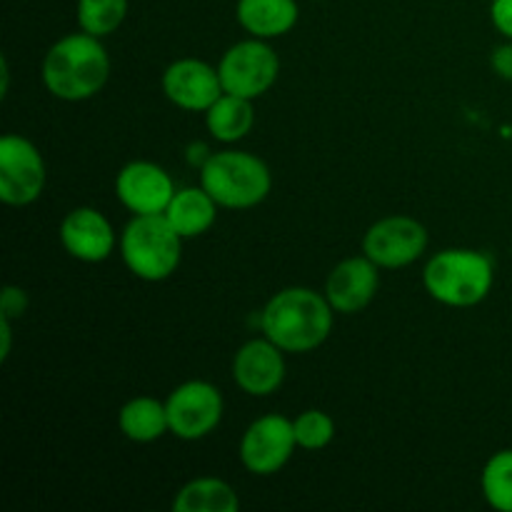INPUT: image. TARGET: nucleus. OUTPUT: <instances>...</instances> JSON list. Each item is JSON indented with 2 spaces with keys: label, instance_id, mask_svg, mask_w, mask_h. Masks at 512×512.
<instances>
[{
  "label": "nucleus",
  "instance_id": "obj_21",
  "mask_svg": "<svg viewBox=\"0 0 512 512\" xmlns=\"http://www.w3.org/2000/svg\"><path fill=\"white\" fill-rule=\"evenodd\" d=\"M128 0H78L75 18L83 33L95 38H108L128 18Z\"/></svg>",
  "mask_w": 512,
  "mask_h": 512
},
{
  "label": "nucleus",
  "instance_id": "obj_27",
  "mask_svg": "<svg viewBox=\"0 0 512 512\" xmlns=\"http://www.w3.org/2000/svg\"><path fill=\"white\" fill-rule=\"evenodd\" d=\"M10 345H13V320L0 318V360L10 358Z\"/></svg>",
  "mask_w": 512,
  "mask_h": 512
},
{
  "label": "nucleus",
  "instance_id": "obj_4",
  "mask_svg": "<svg viewBox=\"0 0 512 512\" xmlns=\"http://www.w3.org/2000/svg\"><path fill=\"white\" fill-rule=\"evenodd\" d=\"M200 185L225 210H250L265 203L273 190L268 163L248 150H220L205 158Z\"/></svg>",
  "mask_w": 512,
  "mask_h": 512
},
{
  "label": "nucleus",
  "instance_id": "obj_28",
  "mask_svg": "<svg viewBox=\"0 0 512 512\" xmlns=\"http://www.w3.org/2000/svg\"><path fill=\"white\" fill-rule=\"evenodd\" d=\"M313 3H325V0H313Z\"/></svg>",
  "mask_w": 512,
  "mask_h": 512
},
{
  "label": "nucleus",
  "instance_id": "obj_5",
  "mask_svg": "<svg viewBox=\"0 0 512 512\" xmlns=\"http://www.w3.org/2000/svg\"><path fill=\"white\" fill-rule=\"evenodd\" d=\"M120 258L138 280L163 283L183 263V238L165 215H133L120 233Z\"/></svg>",
  "mask_w": 512,
  "mask_h": 512
},
{
  "label": "nucleus",
  "instance_id": "obj_20",
  "mask_svg": "<svg viewBox=\"0 0 512 512\" xmlns=\"http://www.w3.org/2000/svg\"><path fill=\"white\" fill-rule=\"evenodd\" d=\"M173 512H235L240 508V498L228 480L220 478H195L185 483L175 493Z\"/></svg>",
  "mask_w": 512,
  "mask_h": 512
},
{
  "label": "nucleus",
  "instance_id": "obj_14",
  "mask_svg": "<svg viewBox=\"0 0 512 512\" xmlns=\"http://www.w3.org/2000/svg\"><path fill=\"white\" fill-rule=\"evenodd\" d=\"M58 238L70 258L90 265L105 263L120 245L113 223L90 205L73 208L60 220Z\"/></svg>",
  "mask_w": 512,
  "mask_h": 512
},
{
  "label": "nucleus",
  "instance_id": "obj_2",
  "mask_svg": "<svg viewBox=\"0 0 512 512\" xmlns=\"http://www.w3.org/2000/svg\"><path fill=\"white\" fill-rule=\"evenodd\" d=\"M40 78L45 90L65 103L95 98L110 78V55L103 38L78 30L55 40L43 55Z\"/></svg>",
  "mask_w": 512,
  "mask_h": 512
},
{
  "label": "nucleus",
  "instance_id": "obj_23",
  "mask_svg": "<svg viewBox=\"0 0 512 512\" xmlns=\"http://www.w3.org/2000/svg\"><path fill=\"white\" fill-rule=\"evenodd\" d=\"M295 440L300 450H325L335 440V420L325 410L310 408L303 410L298 418H293Z\"/></svg>",
  "mask_w": 512,
  "mask_h": 512
},
{
  "label": "nucleus",
  "instance_id": "obj_10",
  "mask_svg": "<svg viewBox=\"0 0 512 512\" xmlns=\"http://www.w3.org/2000/svg\"><path fill=\"white\" fill-rule=\"evenodd\" d=\"M428 228L410 215H385L363 235V253L380 270H398L418 263L428 250Z\"/></svg>",
  "mask_w": 512,
  "mask_h": 512
},
{
  "label": "nucleus",
  "instance_id": "obj_22",
  "mask_svg": "<svg viewBox=\"0 0 512 512\" xmlns=\"http://www.w3.org/2000/svg\"><path fill=\"white\" fill-rule=\"evenodd\" d=\"M485 503L498 512H512V448L498 450L480 473Z\"/></svg>",
  "mask_w": 512,
  "mask_h": 512
},
{
  "label": "nucleus",
  "instance_id": "obj_16",
  "mask_svg": "<svg viewBox=\"0 0 512 512\" xmlns=\"http://www.w3.org/2000/svg\"><path fill=\"white\" fill-rule=\"evenodd\" d=\"M235 20L250 38L275 40L298 25L300 5L298 0H238Z\"/></svg>",
  "mask_w": 512,
  "mask_h": 512
},
{
  "label": "nucleus",
  "instance_id": "obj_26",
  "mask_svg": "<svg viewBox=\"0 0 512 512\" xmlns=\"http://www.w3.org/2000/svg\"><path fill=\"white\" fill-rule=\"evenodd\" d=\"M490 68H493V73L498 78L512 83V40L493 48V53H490Z\"/></svg>",
  "mask_w": 512,
  "mask_h": 512
},
{
  "label": "nucleus",
  "instance_id": "obj_13",
  "mask_svg": "<svg viewBox=\"0 0 512 512\" xmlns=\"http://www.w3.org/2000/svg\"><path fill=\"white\" fill-rule=\"evenodd\" d=\"M285 355L273 340L253 338L240 345L233 355L230 375L233 383L250 398H268L278 393L285 383Z\"/></svg>",
  "mask_w": 512,
  "mask_h": 512
},
{
  "label": "nucleus",
  "instance_id": "obj_7",
  "mask_svg": "<svg viewBox=\"0 0 512 512\" xmlns=\"http://www.w3.org/2000/svg\"><path fill=\"white\" fill-rule=\"evenodd\" d=\"M48 168L33 140L18 133L0 138V200L10 208H28L43 195Z\"/></svg>",
  "mask_w": 512,
  "mask_h": 512
},
{
  "label": "nucleus",
  "instance_id": "obj_12",
  "mask_svg": "<svg viewBox=\"0 0 512 512\" xmlns=\"http://www.w3.org/2000/svg\"><path fill=\"white\" fill-rule=\"evenodd\" d=\"M160 88L175 108L185 113H205L223 95L218 65L200 58H178L160 75Z\"/></svg>",
  "mask_w": 512,
  "mask_h": 512
},
{
  "label": "nucleus",
  "instance_id": "obj_9",
  "mask_svg": "<svg viewBox=\"0 0 512 512\" xmlns=\"http://www.w3.org/2000/svg\"><path fill=\"white\" fill-rule=\"evenodd\" d=\"M295 450L298 440H295L293 420L280 413H270L260 415L245 428L238 455L250 475L270 478L290 463Z\"/></svg>",
  "mask_w": 512,
  "mask_h": 512
},
{
  "label": "nucleus",
  "instance_id": "obj_19",
  "mask_svg": "<svg viewBox=\"0 0 512 512\" xmlns=\"http://www.w3.org/2000/svg\"><path fill=\"white\" fill-rule=\"evenodd\" d=\"M255 100L223 93L205 110V128L218 143L233 145L248 138L255 125Z\"/></svg>",
  "mask_w": 512,
  "mask_h": 512
},
{
  "label": "nucleus",
  "instance_id": "obj_1",
  "mask_svg": "<svg viewBox=\"0 0 512 512\" xmlns=\"http://www.w3.org/2000/svg\"><path fill=\"white\" fill-rule=\"evenodd\" d=\"M333 323L335 310L325 293L305 285L278 290L260 313L263 335L288 355L318 350L333 333Z\"/></svg>",
  "mask_w": 512,
  "mask_h": 512
},
{
  "label": "nucleus",
  "instance_id": "obj_3",
  "mask_svg": "<svg viewBox=\"0 0 512 512\" xmlns=\"http://www.w3.org/2000/svg\"><path fill=\"white\" fill-rule=\"evenodd\" d=\"M495 285V265L473 248H445L423 268V288L445 308H475Z\"/></svg>",
  "mask_w": 512,
  "mask_h": 512
},
{
  "label": "nucleus",
  "instance_id": "obj_11",
  "mask_svg": "<svg viewBox=\"0 0 512 512\" xmlns=\"http://www.w3.org/2000/svg\"><path fill=\"white\" fill-rule=\"evenodd\" d=\"M175 190L168 170L153 160H130L115 175V198L133 215H163Z\"/></svg>",
  "mask_w": 512,
  "mask_h": 512
},
{
  "label": "nucleus",
  "instance_id": "obj_18",
  "mask_svg": "<svg viewBox=\"0 0 512 512\" xmlns=\"http://www.w3.org/2000/svg\"><path fill=\"white\" fill-rule=\"evenodd\" d=\"M118 428L120 435L128 438L130 443H155L170 433L165 400L153 398V395H140V398L128 400L118 413Z\"/></svg>",
  "mask_w": 512,
  "mask_h": 512
},
{
  "label": "nucleus",
  "instance_id": "obj_8",
  "mask_svg": "<svg viewBox=\"0 0 512 512\" xmlns=\"http://www.w3.org/2000/svg\"><path fill=\"white\" fill-rule=\"evenodd\" d=\"M170 435L185 443L215 433L225 413L223 393L208 380H185L165 398Z\"/></svg>",
  "mask_w": 512,
  "mask_h": 512
},
{
  "label": "nucleus",
  "instance_id": "obj_6",
  "mask_svg": "<svg viewBox=\"0 0 512 512\" xmlns=\"http://www.w3.org/2000/svg\"><path fill=\"white\" fill-rule=\"evenodd\" d=\"M223 93L258 100L278 83L280 58L270 40L245 38L230 45L218 63Z\"/></svg>",
  "mask_w": 512,
  "mask_h": 512
},
{
  "label": "nucleus",
  "instance_id": "obj_24",
  "mask_svg": "<svg viewBox=\"0 0 512 512\" xmlns=\"http://www.w3.org/2000/svg\"><path fill=\"white\" fill-rule=\"evenodd\" d=\"M30 298L20 285H5L3 293H0V318L18 320L28 313Z\"/></svg>",
  "mask_w": 512,
  "mask_h": 512
},
{
  "label": "nucleus",
  "instance_id": "obj_25",
  "mask_svg": "<svg viewBox=\"0 0 512 512\" xmlns=\"http://www.w3.org/2000/svg\"><path fill=\"white\" fill-rule=\"evenodd\" d=\"M490 23L505 40H512V0H493L490 3Z\"/></svg>",
  "mask_w": 512,
  "mask_h": 512
},
{
  "label": "nucleus",
  "instance_id": "obj_17",
  "mask_svg": "<svg viewBox=\"0 0 512 512\" xmlns=\"http://www.w3.org/2000/svg\"><path fill=\"white\" fill-rule=\"evenodd\" d=\"M218 210L220 205L215 203L213 195L203 185H195V188L175 190L173 200L163 215L180 238L193 240L213 228L215 220H218Z\"/></svg>",
  "mask_w": 512,
  "mask_h": 512
},
{
  "label": "nucleus",
  "instance_id": "obj_15",
  "mask_svg": "<svg viewBox=\"0 0 512 512\" xmlns=\"http://www.w3.org/2000/svg\"><path fill=\"white\" fill-rule=\"evenodd\" d=\"M380 290V268L368 255L345 258L330 270L325 280V298L335 313L355 315L368 308Z\"/></svg>",
  "mask_w": 512,
  "mask_h": 512
}]
</instances>
